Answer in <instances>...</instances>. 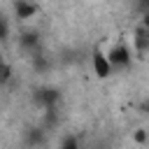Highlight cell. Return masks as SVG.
<instances>
[{"label": "cell", "mask_w": 149, "mask_h": 149, "mask_svg": "<svg viewBox=\"0 0 149 149\" xmlns=\"http://www.w3.org/2000/svg\"><path fill=\"white\" fill-rule=\"evenodd\" d=\"M105 56H107L112 70H123V68H128L130 61H133V51H130V47H128L126 42H116V44H112L109 51H107Z\"/></svg>", "instance_id": "1"}, {"label": "cell", "mask_w": 149, "mask_h": 149, "mask_svg": "<svg viewBox=\"0 0 149 149\" xmlns=\"http://www.w3.org/2000/svg\"><path fill=\"white\" fill-rule=\"evenodd\" d=\"M33 100H35V105L42 107V109L56 107L58 100H61V91H58V88H51V86H42V88L35 91V98H33Z\"/></svg>", "instance_id": "2"}, {"label": "cell", "mask_w": 149, "mask_h": 149, "mask_svg": "<svg viewBox=\"0 0 149 149\" xmlns=\"http://www.w3.org/2000/svg\"><path fill=\"white\" fill-rule=\"evenodd\" d=\"M133 47H135L137 56L147 54V49H149V26H147L144 19H142V21L137 23V28L133 30Z\"/></svg>", "instance_id": "3"}, {"label": "cell", "mask_w": 149, "mask_h": 149, "mask_svg": "<svg viewBox=\"0 0 149 149\" xmlns=\"http://www.w3.org/2000/svg\"><path fill=\"white\" fill-rule=\"evenodd\" d=\"M91 68H93V74L98 77V79H107L114 70H112V65H109V61H107V56L102 54V51H93V56H91Z\"/></svg>", "instance_id": "4"}, {"label": "cell", "mask_w": 149, "mask_h": 149, "mask_svg": "<svg viewBox=\"0 0 149 149\" xmlns=\"http://www.w3.org/2000/svg\"><path fill=\"white\" fill-rule=\"evenodd\" d=\"M37 2H33V0H14V16L19 19V21H28V19H33L35 14H37Z\"/></svg>", "instance_id": "5"}, {"label": "cell", "mask_w": 149, "mask_h": 149, "mask_svg": "<svg viewBox=\"0 0 149 149\" xmlns=\"http://www.w3.org/2000/svg\"><path fill=\"white\" fill-rule=\"evenodd\" d=\"M19 47L28 54H37L40 51V33L37 30H23L19 37Z\"/></svg>", "instance_id": "6"}, {"label": "cell", "mask_w": 149, "mask_h": 149, "mask_svg": "<svg viewBox=\"0 0 149 149\" xmlns=\"http://www.w3.org/2000/svg\"><path fill=\"white\" fill-rule=\"evenodd\" d=\"M9 40V19L5 14H0V42Z\"/></svg>", "instance_id": "7"}, {"label": "cell", "mask_w": 149, "mask_h": 149, "mask_svg": "<svg viewBox=\"0 0 149 149\" xmlns=\"http://www.w3.org/2000/svg\"><path fill=\"white\" fill-rule=\"evenodd\" d=\"M77 147H79V140L74 135H68L61 140V149H77Z\"/></svg>", "instance_id": "8"}, {"label": "cell", "mask_w": 149, "mask_h": 149, "mask_svg": "<svg viewBox=\"0 0 149 149\" xmlns=\"http://www.w3.org/2000/svg\"><path fill=\"white\" fill-rule=\"evenodd\" d=\"M9 77H12V68H9V65L2 61V63H0V84H5Z\"/></svg>", "instance_id": "9"}, {"label": "cell", "mask_w": 149, "mask_h": 149, "mask_svg": "<svg viewBox=\"0 0 149 149\" xmlns=\"http://www.w3.org/2000/svg\"><path fill=\"white\" fill-rule=\"evenodd\" d=\"M135 142L137 144H147V130H142V128L135 130Z\"/></svg>", "instance_id": "10"}, {"label": "cell", "mask_w": 149, "mask_h": 149, "mask_svg": "<svg viewBox=\"0 0 149 149\" xmlns=\"http://www.w3.org/2000/svg\"><path fill=\"white\" fill-rule=\"evenodd\" d=\"M135 5H137V9L147 16V9H149V0H135Z\"/></svg>", "instance_id": "11"}, {"label": "cell", "mask_w": 149, "mask_h": 149, "mask_svg": "<svg viewBox=\"0 0 149 149\" xmlns=\"http://www.w3.org/2000/svg\"><path fill=\"white\" fill-rule=\"evenodd\" d=\"M0 63H2V58H0Z\"/></svg>", "instance_id": "12"}]
</instances>
